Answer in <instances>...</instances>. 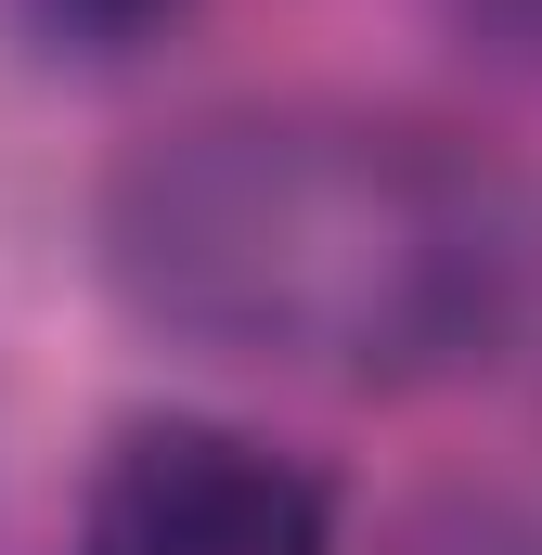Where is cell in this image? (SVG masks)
Wrapping results in <instances>:
<instances>
[{
	"label": "cell",
	"mask_w": 542,
	"mask_h": 555,
	"mask_svg": "<svg viewBox=\"0 0 542 555\" xmlns=\"http://www.w3.org/2000/svg\"><path fill=\"white\" fill-rule=\"evenodd\" d=\"M142 336L310 388H439L542 323V181L439 117L207 104L117 155L91 207Z\"/></svg>",
	"instance_id": "obj_1"
},
{
	"label": "cell",
	"mask_w": 542,
	"mask_h": 555,
	"mask_svg": "<svg viewBox=\"0 0 542 555\" xmlns=\"http://www.w3.org/2000/svg\"><path fill=\"white\" fill-rule=\"evenodd\" d=\"M65 555H336V491L246 426L155 414L91 465Z\"/></svg>",
	"instance_id": "obj_2"
},
{
	"label": "cell",
	"mask_w": 542,
	"mask_h": 555,
	"mask_svg": "<svg viewBox=\"0 0 542 555\" xmlns=\"http://www.w3.org/2000/svg\"><path fill=\"white\" fill-rule=\"evenodd\" d=\"M194 0H13V26L39 39V52H65V65H130L155 52L168 26H181Z\"/></svg>",
	"instance_id": "obj_3"
},
{
	"label": "cell",
	"mask_w": 542,
	"mask_h": 555,
	"mask_svg": "<svg viewBox=\"0 0 542 555\" xmlns=\"http://www.w3.org/2000/svg\"><path fill=\"white\" fill-rule=\"evenodd\" d=\"M465 13H478V39H491L504 65H530V78H542V0H465Z\"/></svg>",
	"instance_id": "obj_4"
}]
</instances>
